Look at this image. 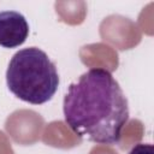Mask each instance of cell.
I'll list each match as a JSON object with an SVG mask.
<instances>
[{
    "instance_id": "cell-2",
    "label": "cell",
    "mask_w": 154,
    "mask_h": 154,
    "mask_svg": "<svg viewBox=\"0 0 154 154\" xmlns=\"http://www.w3.org/2000/svg\"><path fill=\"white\" fill-rule=\"evenodd\" d=\"M8 90L19 100L31 105L48 102L58 90L59 75L55 64L37 47L19 49L6 70Z\"/></svg>"
},
{
    "instance_id": "cell-4",
    "label": "cell",
    "mask_w": 154,
    "mask_h": 154,
    "mask_svg": "<svg viewBox=\"0 0 154 154\" xmlns=\"http://www.w3.org/2000/svg\"><path fill=\"white\" fill-rule=\"evenodd\" d=\"M128 154H154V147L150 143H137Z\"/></svg>"
},
{
    "instance_id": "cell-1",
    "label": "cell",
    "mask_w": 154,
    "mask_h": 154,
    "mask_svg": "<svg viewBox=\"0 0 154 154\" xmlns=\"http://www.w3.org/2000/svg\"><path fill=\"white\" fill-rule=\"evenodd\" d=\"M65 123L97 144L119 143L129 120L128 99L108 70L90 69L71 83L63 102Z\"/></svg>"
},
{
    "instance_id": "cell-3",
    "label": "cell",
    "mask_w": 154,
    "mask_h": 154,
    "mask_svg": "<svg viewBox=\"0 0 154 154\" xmlns=\"http://www.w3.org/2000/svg\"><path fill=\"white\" fill-rule=\"evenodd\" d=\"M29 35V24L25 17L17 11L0 12V46L16 48L25 42Z\"/></svg>"
}]
</instances>
